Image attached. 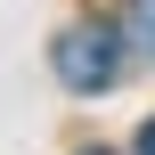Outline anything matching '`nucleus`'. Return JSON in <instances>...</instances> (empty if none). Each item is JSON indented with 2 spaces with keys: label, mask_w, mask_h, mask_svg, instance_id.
Masks as SVG:
<instances>
[{
  "label": "nucleus",
  "mask_w": 155,
  "mask_h": 155,
  "mask_svg": "<svg viewBox=\"0 0 155 155\" xmlns=\"http://www.w3.org/2000/svg\"><path fill=\"white\" fill-rule=\"evenodd\" d=\"M57 82L65 90H114L123 82V33L114 25H74L65 41H57Z\"/></svg>",
  "instance_id": "1"
},
{
  "label": "nucleus",
  "mask_w": 155,
  "mask_h": 155,
  "mask_svg": "<svg viewBox=\"0 0 155 155\" xmlns=\"http://www.w3.org/2000/svg\"><path fill=\"white\" fill-rule=\"evenodd\" d=\"M131 49H139V57H155V0H139V8H131Z\"/></svg>",
  "instance_id": "2"
},
{
  "label": "nucleus",
  "mask_w": 155,
  "mask_h": 155,
  "mask_svg": "<svg viewBox=\"0 0 155 155\" xmlns=\"http://www.w3.org/2000/svg\"><path fill=\"white\" fill-rule=\"evenodd\" d=\"M139 155H155V123H139Z\"/></svg>",
  "instance_id": "3"
},
{
  "label": "nucleus",
  "mask_w": 155,
  "mask_h": 155,
  "mask_svg": "<svg viewBox=\"0 0 155 155\" xmlns=\"http://www.w3.org/2000/svg\"><path fill=\"white\" fill-rule=\"evenodd\" d=\"M90 155H106V147H90Z\"/></svg>",
  "instance_id": "4"
}]
</instances>
